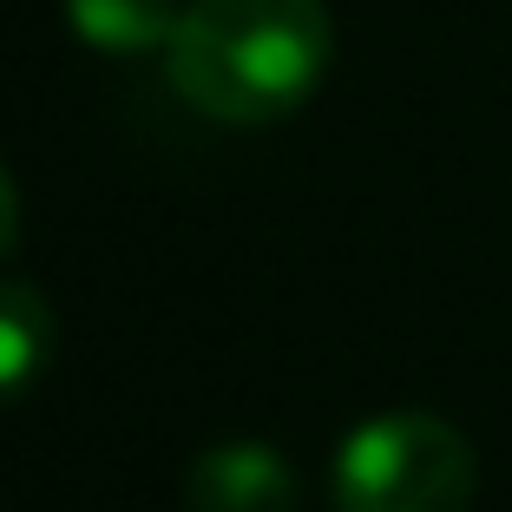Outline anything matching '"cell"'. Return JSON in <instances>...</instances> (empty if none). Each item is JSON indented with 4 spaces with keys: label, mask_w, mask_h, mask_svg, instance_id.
<instances>
[{
    "label": "cell",
    "mask_w": 512,
    "mask_h": 512,
    "mask_svg": "<svg viewBox=\"0 0 512 512\" xmlns=\"http://www.w3.org/2000/svg\"><path fill=\"white\" fill-rule=\"evenodd\" d=\"M329 493L335 512H467L480 493V460L453 421L401 407L342 434Z\"/></svg>",
    "instance_id": "cell-2"
},
{
    "label": "cell",
    "mask_w": 512,
    "mask_h": 512,
    "mask_svg": "<svg viewBox=\"0 0 512 512\" xmlns=\"http://www.w3.org/2000/svg\"><path fill=\"white\" fill-rule=\"evenodd\" d=\"M14 237H20V191H14V178L0 171V263H7Z\"/></svg>",
    "instance_id": "cell-6"
},
{
    "label": "cell",
    "mask_w": 512,
    "mask_h": 512,
    "mask_svg": "<svg viewBox=\"0 0 512 512\" xmlns=\"http://www.w3.org/2000/svg\"><path fill=\"white\" fill-rule=\"evenodd\" d=\"M53 348H60L53 302L33 283H0V401H20L40 388V375L53 368Z\"/></svg>",
    "instance_id": "cell-5"
},
{
    "label": "cell",
    "mask_w": 512,
    "mask_h": 512,
    "mask_svg": "<svg viewBox=\"0 0 512 512\" xmlns=\"http://www.w3.org/2000/svg\"><path fill=\"white\" fill-rule=\"evenodd\" d=\"M335 60L322 0H184L165 79L217 125H276L316 99Z\"/></svg>",
    "instance_id": "cell-1"
},
{
    "label": "cell",
    "mask_w": 512,
    "mask_h": 512,
    "mask_svg": "<svg viewBox=\"0 0 512 512\" xmlns=\"http://www.w3.org/2000/svg\"><path fill=\"white\" fill-rule=\"evenodd\" d=\"M191 512H296V467L270 440H211L184 473Z\"/></svg>",
    "instance_id": "cell-3"
},
{
    "label": "cell",
    "mask_w": 512,
    "mask_h": 512,
    "mask_svg": "<svg viewBox=\"0 0 512 512\" xmlns=\"http://www.w3.org/2000/svg\"><path fill=\"white\" fill-rule=\"evenodd\" d=\"M66 27L112 60H138V53H165L171 33L184 20V0H60Z\"/></svg>",
    "instance_id": "cell-4"
}]
</instances>
